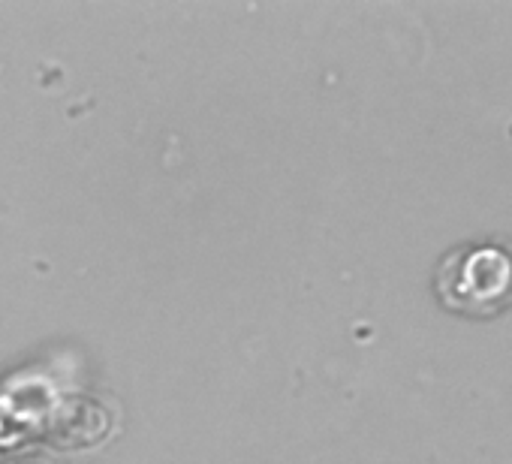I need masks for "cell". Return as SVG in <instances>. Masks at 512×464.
Segmentation results:
<instances>
[{
  "label": "cell",
  "mask_w": 512,
  "mask_h": 464,
  "mask_svg": "<svg viewBox=\"0 0 512 464\" xmlns=\"http://www.w3.org/2000/svg\"><path fill=\"white\" fill-rule=\"evenodd\" d=\"M434 293L461 317L503 314L512 308V245L485 239L452 248L434 272Z\"/></svg>",
  "instance_id": "6da1fadb"
}]
</instances>
